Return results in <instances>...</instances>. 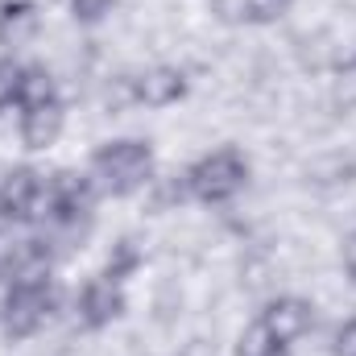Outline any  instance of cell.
<instances>
[{
	"label": "cell",
	"instance_id": "obj_11",
	"mask_svg": "<svg viewBox=\"0 0 356 356\" xmlns=\"http://www.w3.org/2000/svg\"><path fill=\"white\" fill-rule=\"evenodd\" d=\"M21 83H25V67H17L13 58H0V112L21 99Z\"/></svg>",
	"mask_w": 356,
	"mask_h": 356
},
{
	"label": "cell",
	"instance_id": "obj_7",
	"mask_svg": "<svg viewBox=\"0 0 356 356\" xmlns=\"http://www.w3.org/2000/svg\"><path fill=\"white\" fill-rule=\"evenodd\" d=\"M63 133V104L58 95H46V99H29L25 112H21V141L29 149H46L54 145Z\"/></svg>",
	"mask_w": 356,
	"mask_h": 356
},
{
	"label": "cell",
	"instance_id": "obj_15",
	"mask_svg": "<svg viewBox=\"0 0 356 356\" xmlns=\"http://www.w3.org/2000/svg\"><path fill=\"white\" fill-rule=\"evenodd\" d=\"M344 269H348V277L356 282V228L348 232V241H344Z\"/></svg>",
	"mask_w": 356,
	"mask_h": 356
},
{
	"label": "cell",
	"instance_id": "obj_12",
	"mask_svg": "<svg viewBox=\"0 0 356 356\" xmlns=\"http://www.w3.org/2000/svg\"><path fill=\"white\" fill-rule=\"evenodd\" d=\"M273 348H277V344H273V336L266 332V323L257 319V323H253V327L241 336V344H236V356H269Z\"/></svg>",
	"mask_w": 356,
	"mask_h": 356
},
{
	"label": "cell",
	"instance_id": "obj_1",
	"mask_svg": "<svg viewBox=\"0 0 356 356\" xmlns=\"http://www.w3.org/2000/svg\"><path fill=\"white\" fill-rule=\"evenodd\" d=\"M149 170H154V154L145 141H112L91 158V178L104 195H133L137 186L149 182Z\"/></svg>",
	"mask_w": 356,
	"mask_h": 356
},
{
	"label": "cell",
	"instance_id": "obj_13",
	"mask_svg": "<svg viewBox=\"0 0 356 356\" xmlns=\"http://www.w3.org/2000/svg\"><path fill=\"white\" fill-rule=\"evenodd\" d=\"M112 4L116 0H71V8H75L79 21H99L104 13H112Z\"/></svg>",
	"mask_w": 356,
	"mask_h": 356
},
{
	"label": "cell",
	"instance_id": "obj_3",
	"mask_svg": "<svg viewBox=\"0 0 356 356\" xmlns=\"http://www.w3.org/2000/svg\"><path fill=\"white\" fill-rule=\"evenodd\" d=\"M245 178H249V166L236 149H216L186 175V191L203 203H224L245 186Z\"/></svg>",
	"mask_w": 356,
	"mask_h": 356
},
{
	"label": "cell",
	"instance_id": "obj_6",
	"mask_svg": "<svg viewBox=\"0 0 356 356\" xmlns=\"http://www.w3.org/2000/svg\"><path fill=\"white\" fill-rule=\"evenodd\" d=\"M261 323L273 336V344L286 348V344H294L311 332L315 315H311V302H302V298H273L266 307V315H261Z\"/></svg>",
	"mask_w": 356,
	"mask_h": 356
},
{
	"label": "cell",
	"instance_id": "obj_8",
	"mask_svg": "<svg viewBox=\"0 0 356 356\" xmlns=\"http://www.w3.org/2000/svg\"><path fill=\"white\" fill-rule=\"evenodd\" d=\"M120 311H124V294H120V282H112V277H95L88 290L79 294V319H83V327H104Z\"/></svg>",
	"mask_w": 356,
	"mask_h": 356
},
{
	"label": "cell",
	"instance_id": "obj_16",
	"mask_svg": "<svg viewBox=\"0 0 356 356\" xmlns=\"http://www.w3.org/2000/svg\"><path fill=\"white\" fill-rule=\"evenodd\" d=\"M269 356H286V348H273V353H269Z\"/></svg>",
	"mask_w": 356,
	"mask_h": 356
},
{
	"label": "cell",
	"instance_id": "obj_5",
	"mask_svg": "<svg viewBox=\"0 0 356 356\" xmlns=\"http://www.w3.org/2000/svg\"><path fill=\"white\" fill-rule=\"evenodd\" d=\"M91 211V178L83 175H58L46 186V216L67 224V228H79V220H88Z\"/></svg>",
	"mask_w": 356,
	"mask_h": 356
},
{
	"label": "cell",
	"instance_id": "obj_9",
	"mask_svg": "<svg viewBox=\"0 0 356 356\" xmlns=\"http://www.w3.org/2000/svg\"><path fill=\"white\" fill-rule=\"evenodd\" d=\"M182 91H186V79H182V71H175V67H154L141 79H133V99H141L149 108L175 104Z\"/></svg>",
	"mask_w": 356,
	"mask_h": 356
},
{
	"label": "cell",
	"instance_id": "obj_4",
	"mask_svg": "<svg viewBox=\"0 0 356 356\" xmlns=\"http://www.w3.org/2000/svg\"><path fill=\"white\" fill-rule=\"evenodd\" d=\"M0 216L13 224H29L46 216V182L38 170H8L0 178Z\"/></svg>",
	"mask_w": 356,
	"mask_h": 356
},
{
	"label": "cell",
	"instance_id": "obj_14",
	"mask_svg": "<svg viewBox=\"0 0 356 356\" xmlns=\"http://www.w3.org/2000/svg\"><path fill=\"white\" fill-rule=\"evenodd\" d=\"M336 356H356V319H348L336 332Z\"/></svg>",
	"mask_w": 356,
	"mask_h": 356
},
{
	"label": "cell",
	"instance_id": "obj_10",
	"mask_svg": "<svg viewBox=\"0 0 356 356\" xmlns=\"http://www.w3.org/2000/svg\"><path fill=\"white\" fill-rule=\"evenodd\" d=\"M290 4H294V0H241L236 13L249 17V21H257V25H266V21H277Z\"/></svg>",
	"mask_w": 356,
	"mask_h": 356
},
{
	"label": "cell",
	"instance_id": "obj_2",
	"mask_svg": "<svg viewBox=\"0 0 356 356\" xmlns=\"http://www.w3.org/2000/svg\"><path fill=\"white\" fill-rule=\"evenodd\" d=\"M50 311H54V286H50V277L46 273L42 277H17L13 290H8V298H4V332L13 340H25V336H33L50 319Z\"/></svg>",
	"mask_w": 356,
	"mask_h": 356
}]
</instances>
